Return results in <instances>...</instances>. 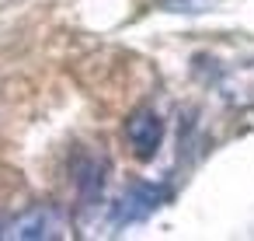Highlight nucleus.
<instances>
[{
	"label": "nucleus",
	"instance_id": "obj_1",
	"mask_svg": "<svg viewBox=\"0 0 254 241\" xmlns=\"http://www.w3.org/2000/svg\"><path fill=\"white\" fill-rule=\"evenodd\" d=\"M164 203H167V185H157V182H132V185L112 203V227L143 224V220L153 217Z\"/></svg>",
	"mask_w": 254,
	"mask_h": 241
},
{
	"label": "nucleus",
	"instance_id": "obj_2",
	"mask_svg": "<svg viewBox=\"0 0 254 241\" xmlns=\"http://www.w3.org/2000/svg\"><path fill=\"white\" fill-rule=\"evenodd\" d=\"M0 238H11V241H53V238H66V217L63 210L42 203V206H32L25 213H18Z\"/></svg>",
	"mask_w": 254,
	"mask_h": 241
},
{
	"label": "nucleus",
	"instance_id": "obj_3",
	"mask_svg": "<svg viewBox=\"0 0 254 241\" xmlns=\"http://www.w3.org/2000/svg\"><path fill=\"white\" fill-rule=\"evenodd\" d=\"M126 140H129V147H132V154H136L139 161H150V157L157 154L160 140H164V122H160V116H157L153 109L132 112L129 122H126Z\"/></svg>",
	"mask_w": 254,
	"mask_h": 241
},
{
	"label": "nucleus",
	"instance_id": "obj_4",
	"mask_svg": "<svg viewBox=\"0 0 254 241\" xmlns=\"http://www.w3.org/2000/svg\"><path fill=\"white\" fill-rule=\"evenodd\" d=\"M216 88H219V98L230 109H254V60L240 63V67H230L219 77Z\"/></svg>",
	"mask_w": 254,
	"mask_h": 241
},
{
	"label": "nucleus",
	"instance_id": "obj_5",
	"mask_svg": "<svg viewBox=\"0 0 254 241\" xmlns=\"http://www.w3.org/2000/svg\"><path fill=\"white\" fill-rule=\"evenodd\" d=\"M164 11H174V14H205L212 7H219V0H160Z\"/></svg>",
	"mask_w": 254,
	"mask_h": 241
}]
</instances>
